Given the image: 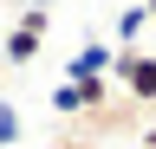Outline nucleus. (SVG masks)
<instances>
[{"label": "nucleus", "mask_w": 156, "mask_h": 149, "mask_svg": "<svg viewBox=\"0 0 156 149\" xmlns=\"http://www.w3.org/2000/svg\"><path fill=\"white\" fill-rule=\"evenodd\" d=\"M111 78L124 84L130 104H156V52H117V59H111Z\"/></svg>", "instance_id": "obj_1"}, {"label": "nucleus", "mask_w": 156, "mask_h": 149, "mask_svg": "<svg viewBox=\"0 0 156 149\" xmlns=\"http://www.w3.org/2000/svg\"><path fill=\"white\" fill-rule=\"evenodd\" d=\"M39 46H46V7H26V13H20V26L0 39V65H33Z\"/></svg>", "instance_id": "obj_2"}, {"label": "nucleus", "mask_w": 156, "mask_h": 149, "mask_svg": "<svg viewBox=\"0 0 156 149\" xmlns=\"http://www.w3.org/2000/svg\"><path fill=\"white\" fill-rule=\"evenodd\" d=\"M111 39H91V46H78L72 52V65H65V84H85V78H111Z\"/></svg>", "instance_id": "obj_3"}, {"label": "nucleus", "mask_w": 156, "mask_h": 149, "mask_svg": "<svg viewBox=\"0 0 156 149\" xmlns=\"http://www.w3.org/2000/svg\"><path fill=\"white\" fill-rule=\"evenodd\" d=\"M143 32H150V13H143V7H124V13H117V39H111V52H136Z\"/></svg>", "instance_id": "obj_4"}, {"label": "nucleus", "mask_w": 156, "mask_h": 149, "mask_svg": "<svg viewBox=\"0 0 156 149\" xmlns=\"http://www.w3.org/2000/svg\"><path fill=\"white\" fill-rule=\"evenodd\" d=\"M52 110H58V117H85V110H91L85 104V84H65V78H58L52 84Z\"/></svg>", "instance_id": "obj_5"}, {"label": "nucleus", "mask_w": 156, "mask_h": 149, "mask_svg": "<svg viewBox=\"0 0 156 149\" xmlns=\"http://www.w3.org/2000/svg\"><path fill=\"white\" fill-rule=\"evenodd\" d=\"M20 130H26V123H20V110L0 97V149H13V143H20Z\"/></svg>", "instance_id": "obj_6"}, {"label": "nucleus", "mask_w": 156, "mask_h": 149, "mask_svg": "<svg viewBox=\"0 0 156 149\" xmlns=\"http://www.w3.org/2000/svg\"><path fill=\"white\" fill-rule=\"evenodd\" d=\"M136 149H156V123H150V130H143V136H136Z\"/></svg>", "instance_id": "obj_7"}, {"label": "nucleus", "mask_w": 156, "mask_h": 149, "mask_svg": "<svg viewBox=\"0 0 156 149\" xmlns=\"http://www.w3.org/2000/svg\"><path fill=\"white\" fill-rule=\"evenodd\" d=\"M143 13H150V26H156V0H143Z\"/></svg>", "instance_id": "obj_8"}, {"label": "nucleus", "mask_w": 156, "mask_h": 149, "mask_svg": "<svg viewBox=\"0 0 156 149\" xmlns=\"http://www.w3.org/2000/svg\"><path fill=\"white\" fill-rule=\"evenodd\" d=\"M52 149H85V143H52Z\"/></svg>", "instance_id": "obj_9"}]
</instances>
